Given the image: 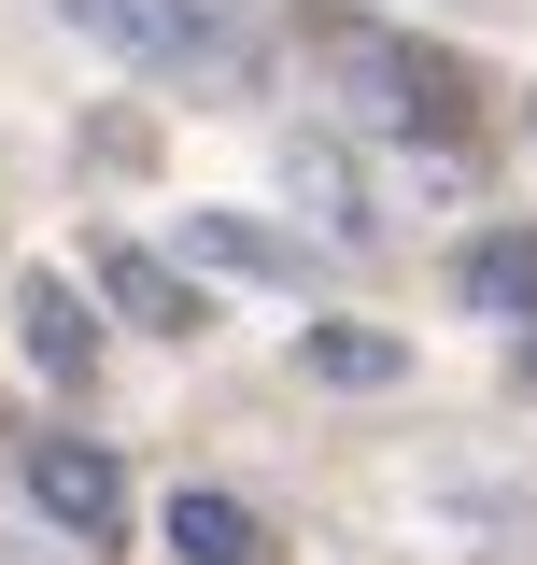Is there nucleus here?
<instances>
[{
    "instance_id": "obj_7",
    "label": "nucleus",
    "mask_w": 537,
    "mask_h": 565,
    "mask_svg": "<svg viewBox=\"0 0 537 565\" xmlns=\"http://www.w3.org/2000/svg\"><path fill=\"white\" fill-rule=\"evenodd\" d=\"M185 255L227 282H312V255L283 241V226H255V212H185Z\"/></svg>"
},
{
    "instance_id": "obj_10",
    "label": "nucleus",
    "mask_w": 537,
    "mask_h": 565,
    "mask_svg": "<svg viewBox=\"0 0 537 565\" xmlns=\"http://www.w3.org/2000/svg\"><path fill=\"white\" fill-rule=\"evenodd\" d=\"M297 367H312V382H339V396H382L410 353L382 340V326H297Z\"/></svg>"
},
{
    "instance_id": "obj_6",
    "label": "nucleus",
    "mask_w": 537,
    "mask_h": 565,
    "mask_svg": "<svg viewBox=\"0 0 537 565\" xmlns=\"http://www.w3.org/2000/svg\"><path fill=\"white\" fill-rule=\"evenodd\" d=\"M85 269H99V297L141 340H199V269H170L156 241H85Z\"/></svg>"
},
{
    "instance_id": "obj_4",
    "label": "nucleus",
    "mask_w": 537,
    "mask_h": 565,
    "mask_svg": "<svg viewBox=\"0 0 537 565\" xmlns=\"http://www.w3.org/2000/svg\"><path fill=\"white\" fill-rule=\"evenodd\" d=\"M14 353H29L43 396H85V382H99V311H85L71 269H29V282H14Z\"/></svg>"
},
{
    "instance_id": "obj_5",
    "label": "nucleus",
    "mask_w": 537,
    "mask_h": 565,
    "mask_svg": "<svg viewBox=\"0 0 537 565\" xmlns=\"http://www.w3.org/2000/svg\"><path fill=\"white\" fill-rule=\"evenodd\" d=\"M283 199L312 212L339 255H368V241H382V199H368V170H354V141H339V128H297V141H283Z\"/></svg>"
},
{
    "instance_id": "obj_2",
    "label": "nucleus",
    "mask_w": 537,
    "mask_h": 565,
    "mask_svg": "<svg viewBox=\"0 0 537 565\" xmlns=\"http://www.w3.org/2000/svg\"><path fill=\"white\" fill-rule=\"evenodd\" d=\"M326 71H339V99L368 114V128H397V141H467V57H439V43H410V29H354L339 14L326 29Z\"/></svg>"
},
{
    "instance_id": "obj_1",
    "label": "nucleus",
    "mask_w": 537,
    "mask_h": 565,
    "mask_svg": "<svg viewBox=\"0 0 537 565\" xmlns=\"http://www.w3.org/2000/svg\"><path fill=\"white\" fill-rule=\"evenodd\" d=\"M85 43H114L128 71L156 85H199V99H241L255 85V43H241V14L227 0H57Z\"/></svg>"
},
{
    "instance_id": "obj_3",
    "label": "nucleus",
    "mask_w": 537,
    "mask_h": 565,
    "mask_svg": "<svg viewBox=\"0 0 537 565\" xmlns=\"http://www.w3.org/2000/svg\"><path fill=\"white\" fill-rule=\"evenodd\" d=\"M29 509H43V523H71V537L99 552V537H128V467H114L99 438L43 424V438H29Z\"/></svg>"
},
{
    "instance_id": "obj_8",
    "label": "nucleus",
    "mask_w": 537,
    "mask_h": 565,
    "mask_svg": "<svg viewBox=\"0 0 537 565\" xmlns=\"http://www.w3.org/2000/svg\"><path fill=\"white\" fill-rule=\"evenodd\" d=\"M170 552H185V565H268V523L241 509V494L185 481V494H170Z\"/></svg>"
},
{
    "instance_id": "obj_9",
    "label": "nucleus",
    "mask_w": 537,
    "mask_h": 565,
    "mask_svg": "<svg viewBox=\"0 0 537 565\" xmlns=\"http://www.w3.org/2000/svg\"><path fill=\"white\" fill-rule=\"evenodd\" d=\"M453 297L467 311H537V226H481L453 255Z\"/></svg>"
}]
</instances>
